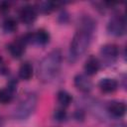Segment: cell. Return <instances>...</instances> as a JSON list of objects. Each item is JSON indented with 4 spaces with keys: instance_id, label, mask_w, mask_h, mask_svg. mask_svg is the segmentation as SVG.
Instances as JSON below:
<instances>
[{
    "instance_id": "cell-1",
    "label": "cell",
    "mask_w": 127,
    "mask_h": 127,
    "mask_svg": "<svg viewBox=\"0 0 127 127\" xmlns=\"http://www.w3.org/2000/svg\"><path fill=\"white\" fill-rule=\"evenodd\" d=\"M94 29H95V22L93 21V19H91L88 16L81 19L79 28L73 35L69 45L68 60L70 63L76 62L86 52V50L88 49L91 43Z\"/></svg>"
},
{
    "instance_id": "cell-2",
    "label": "cell",
    "mask_w": 127,
    "mask_h": 127,
    "mask_svg": "<svg viewBox=\"0 0 127 127\" xmlns=\"http://www.w3.org/2000/svg\"><path fill=\"white\" fill-rule=\"evenodd\" d=\"M63 57L59 50H54L46 55L40 62L38 74L42 81L49 82L55 79L60 73Z\"/></svg>"
},
{
    "instance_id": "cell-3",
    "label": "cell",
    "mask_w": 127,
    "mask_h": 127,
    "mask_svg": "<svg viewBox=\"0 0 127 127\" xmlns=\"http://www.w3.org/2000/svg\"><path fill=\"white\" fill-rule=\"evenodd\" d=\"M37 103H38V98L35 94H29L27 95L16 107L15 111H14V118L17 120H25L28 117H30L36 107H37Z\"/></svg>"
},
{
    "instance_id": "cell-4",
    "label": "cell",
    "mask_w": 127,
    "mask_h": 127,
    "mask_svg": "<svg viewBox=\"0 0 127 127\" xmlns=\"http://www.w3.org/2000/svg\"><path fill=\"white\" fill-rule=\"evenodd\" d=\"M108 34L114 37H121L126 32V21L124 16L115 15L113 16L107 24Z\"/></svg>"
},
{
    "instance_id": "cell-5",
    "label": "cell",
    "mask_w": 127,
    "mask_h": 127,
    "mask_svg": "<svg viewBox=\"0 0 127 127\" xmlns=\"http://www.w3.org/2000/svg\"><path fill=\"white\" fill-rule=\"evenodd\" d=\"M27 44H34L38 46H45L50 42V34L48 31L44 29L37 30L34 33L28 34L25 36Z\"/></svg>"
},
{
    "instance_id": "cell-6",
    "label": "cell",
    "mask_w": 127,
    "mask_h": 127,
    "mask_svg": "<svg viewBox=\"0 0 127 127\" xmlns=\"http://www.w3.org/2000/svg\"><path fill=\"white\" fill-rule=\"evenodd\" d=\"M118 55L119 49L114 44H106L102 46L100 49V56L102 60L108 64H112L117 60Z\"/></svg>"
},
{
    "instance_id": "cell-7",
    "label": "cell",
    "mask_w": 127,
    "mask_h": 127,
    "mask_svg": "<svg viewBox=\"0 0 127 127\" xmlns=\"http://www.w3.org/2000/svg\"><path fill=\"white\" fill-rule=\"evenodd\" d=\"M26 45H27V41L24 37L18 38L15 41H13L12 43H10L8 45V51L10 53V55L15 58V59H19L23 56V54L25 53L26 50Z\"/></svg>"
},
{
    "instance_id": "cell-8",
    "label": "cell",
    "mask_w": 127,
    "mask_h": 127,
    "mask_svg": "<svg viewBox=\"0 0 127 127\" xmlns=\"http://www.w3.org/2000/svg\"><path fill=\"white\" fill-rule=\"evenodd\" d=\"M37 10L32 5H25L19 12V17L22 23L25 25H32L37 19Z\"/></svg>"
},
{
    "instance_id": "cell-9",
    "label": "cell",
    "mask_w": 127,
    "mask_h": 127,
    "mask_svg": "<svg viewBox=\"0 0 127 127\" xmlns=\"http://www.w3.org/2000/svg\"><path fill=\"white\" fill-rule=\"evenodd\" d=\"M73 83L74 86L81 92H89L92 87H93V83L92 81L87 77V75L82 74V73H78L74 76L73 78Z\"/></svg>"
},
{
    "instance_id": "cell-10",
    "label": "cell",
    "mask_w": 127,
    "mask_h": 127,
    "mask_svg": "<svg viewBox=\"0 0 127 127\" xmlns=\"http://www.w3.org/2000/svg\"><path fill=\"white\" fill-rule=\"evenodd\" d=\"M107 112L115 118H121L126 112V105L121 101H111L107 105Z\"/></svg>"
},
{
    "instance_id": "cell-11",
    "label": "cell",
    "mask_w": 127,
    "mask_h": 127,
    "mask_svg": "<svg viewBox=\"0 0 127 127\" xmlns=\"http://www.w3.org/2000/svg\"><path fill=\"white\" fill-rule=\"evenodd\" d=\"M17 87H16V83H9L7 86L3 87L0 89V102L3 104H7L10 103L13 98H14V94L16 91Z\"/></svg>"
},
{
    "instance_id": "cell-12",
    "label": "cell",
    "mask_w": 127,
    "mask_h": 127,
    "mask_svg": "<svg viewBox=\"0 0 127 127\" xmlns=\"http://www.w3.org/2000/svg\"><path fill=\"white\" fill-rule=\"evenodd\" d=\"M98 87L104 93H111V92H114L118 88V81L115 78L104 77L99 80Z\"/></svg>"
},
{
    "instance_id": "cell-13",
    "label": "cell",
    "mask_w": 127,
    "mask_h": 127,
    "mask_svg": "<svg viewBox=\"0 0 127 127\" xmlns=\"http://www.w3.org/2000/svg\"><path fill=\"white\" fill-rule=\"evenodd\" d=\"M83 68H84V71L87 75H94L98 72V70L100 68V62L98 61L97 58L90 56L86 60Z\"/></svg>"
},
{
    "instance_id": "cell-14",
    "label": "cell",
    "mask_w": 127,
    "mask_h": 127,
    "mask_svg": "<svg viewBox=\"0 0 127 127\" xmlns=\"http://www.w3.org/2000/svg\"><path fill=\"white\" fill-rule=\"evenodd\" d=\"M34 73V69L33 66L30 63L26 62L24 64H22L19 67V71H18V75L21 79L23 80H29L31 79V77L33 76Z\"/></svg>"
},
{
    "instance_id": "cell-15",
    "label": "cell",
    "mask_w": 127,
    "mask_h": 127,
    "mask_svg": "<svg viewBox=\"0 0 127 127\" xmlns=\"http://www.w3.org/2000/svg\"><path fill=\"white\" fill-rule=\"evenodd\" d=\"M57 99H58V102L63 107H66L71 103L72 96L65 90H60L57 94Z\"/></svg>"
},
{
    "instance_id": "cell-16",
    "label": "cell",
    "mask_w": 127,
    "mask_h": 127,
    "mask_svg": "<svg viewBox=\"0 0 127 127\" xmlns=\"http://www.w3.org/2000/svg\"><path fill=\"white\" fill-rule=\"evenodd\" d=\"M18 28V23L16 21L15 18L13 17H8L4 20L3 22V30L5 33H8V34H11V33H14Z\"/></svg>"
},
{
    "instance_id": "cell-17",
    "label": "cell",
    "mask_w": 127,
    "mask_h": 127,
    "mask_svg": "<svg viewBox=\"0 0 127 127\" xmlns=\"http://www.w3.org/2000/svg\"><path fill=\"white\" fill-rule=\"evenodd\" d=\"M61 4H62L61 2H53V1L41 2L39 4V10L42 13L48 14V13H51L52 11H54L56 8H58V6H60Z\"/></svg>"
},
{
    "instance_id": "cell-18",
    "label": "cell",
    "mask_w": 127,
    "mask_h": 127,
    "mask_svg": "<svg viewBox=\"0 0 127 127\" xmlns=\"http://www.w3.org/2000/svg\"><path fill=\"white\" fill-rule=\"evenodd\" d=\"M54 117L57 121H64L66 119V111L64 108L57 109L54 113Z\"/></svg>"
},
{
    "instance_id": "cell-19",
    "label": "cell",
    "mask_w": 127,
    "mask_h": 127,
    "mask_svg": "<svg viewBox=\"0 0 127 127\" xmlns=\"http://www.w3.org/2000/svg\"><path fill=\"white\" fill-rule=\"evenodd\" d=\"M0 70L3 71V70H6V67L4 65V62H3V59L0 57Z\"/></svg>"
}]
</instances>
